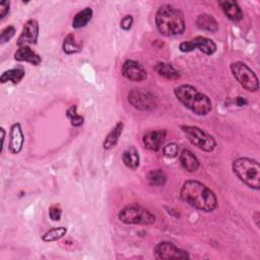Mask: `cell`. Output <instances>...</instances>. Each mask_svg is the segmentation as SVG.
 <instances>
[{"instance_id": "7a4b0ae2", "label": "cell", "mask_w": 260, "mask_h": 260, "mask_svg": "<svg viewBox=\"0 0 260 260\" xmlns=\"http://www.w3.org/2000/svg\"><path fill=\"white\" fill-rule=\"evenodd\" d=\"M155 25L157 30L166 37L182 35L186 28L183 12L170 4L158 8L155 14Z\"/></svg>"}, {"instance_id": "e0dca14e", "label": "cell", "mask_w": 260, "mask_h": 260, "mask_svg": "<svg viewBox=\"0 0 260 260\" xmlns=\"http://www.w3.org/2000/svg\"><path fill=\"white\" fill-rule=\"evenodd\" d=\"M190 41L192 42L194 49H198L205 55H212L216 51V44L206 37L197 36Z\"/></svg>"}, {"instance_id": "4dcf8cb0", "label": "cell", "mask_w": 260, "mask_h": 260, "mask_svg": "<svg viewBox=\"0 0 260 260\" xmlns=\"http://www.w3.org/2000/svg\"><path fill=\"white\" fill-rule=\"evenodd\" d=\"M132 24H133V17H132V15H129V14L125 15L120 21V26L124 30H129L131 28Z\"/></svg>"}, {"instance_id": "5bb4252c", "label": "cell", "mask_w": 260, "mask_h": 260, "mask_svg": "<svg viewBox=\"0 0 260 260\" xmlns=\"http://www.w3.org/2000/svg\"><path fill=\"white\" fill-rule=\"evenodd\" d=\"M219 7L221 8L224 15L233 21H240L243 18V11L237 1L225 0L218 2Z\"/></svg>"}, {"instance_id": "e575fe53", "label": "cell", "mask_w": 260, "mask_h": 260, "mask_svg": "<svg viewBox=\"0 0 260 260\" xmlns=\"http://www.w3.org/2000/svg\"><path fill=\"white\" fill-rule=\"evenodd\" d=\"M254 216H255L256 224H257V226H258V225H259V222H258V220H259V212H258V211H256V212H255V214H254Z\"/></svg>"}, {"instance_id": "ba28073f", "label": "cell", "mask_w": 260, "mask_h": 260, "mask_svg": "<svg viewBox=\"0 0 260 260\" xmlns=\"http://www.w3.org/2000/svg\"><path fill=\"white\" fill-rule=\"evenodd\" d=\"M128 102L132 107L140 111L151 110L156 105L153 93L143 88H133L128 92Z\"/></svg>"}, {"instance_id": "cb8c5ba5", "label": "cell", "mask_w": 260, "mask_h": 260, "mask_svg": "<svg viewBox=\"0 0 260 260\" xmlns=\"http://www.w3.org/2000/svg\"><path fill=\"white\" fill-rule=\"evenodd\" d=\"M149 185L154 187L164 186L167 183V175L162 170H151L146 174Z\"/></svg>"}, {"instance_id": "9c48e42d", "label": "cell", "mask_w": 260, "mask_h": 260, "mask_svg": "<svg viewBox=\"0 0 260 260\" xmlns=\"http://www.w3.org/2000/svg\"><path fill=\"white\" fill-rule=\"evenodd\" d=\"M153 255L156 259H188L187 251L178 248L171 242H160L153 248Z\"/></svg>"}, {"instance_id": "f1b7e54d", "label": "cell", "mask_w": 260, "mask_h": 260, "mask_svg": "<svg viewBox=\"0 0 260 260\" xmlns=\"http://www.w3.org/2000/svg\"><path fill=\"white\" fill-rule=\"evenodd\" d=\"M15 35V27L12 26V25H9V26H6L4 27L2 30H1V34H0V41H1V44H4L6 42H9L11 40V38Z\"/></svg>"}, {"instance_id": "484cf974", "label": "cell", "mask_w": 260, "mask_h": 260, "mask_svg": "<svg viewBox=\"0 0 260 260\" xmlns=\"http://www.w3.org/2000/svg\"><path fill=\"white\" fill-rule=\"evenodd\" d=\"M62 48L66 54H75L81 50V47L75 41V36L73 34H69L65 37Z\"/></svg>"}, {"instance_id": "d4e9b609", "label": "cell", "mask_w": 260, "mask_h": 260, "mask_svg": "<svg viewBox=\"0 0 260 260\" xmlns=\"http://www.w3.org/2000/svg\"><path fill=\"white\" fill-rule=\"evenodd\" d=\"M67 233V229L65 226H55L47 231L42 239L44 242H55L63 238Z\"/></svg>"}, {"instance_id": "8992f818", "label": "cell", "mask_w": 260, "mask_h": 260, "mask_svg": "<svg viewBox=\"0 0 260 260\" xmlns=\"http://www.w3.org/2000/svg\"><path fill=\"white\" fill-rule=\"evenodd\" d=\"M181 129L185 133L190 143L196 146L197 148L206 152H210L215 148L216 146L215 139L210 134L202 130L201 128L197 126L184 125L181 127Z\"/></svg>"}, {"instance_id": "ac0fdd59", "label": "cell", "mask_w": 260, "mask_h": 260, "mask_svg": "<svg viewBox=\"0 0 260 260\" xmlns=\"http://www.w3.org/2000/svg\"><path fill=\"white\" fill-rule=\"evenodd\" d=\"M196 24L200 29L206 30L209 32H216L218 30L217 21L212 15L208 13L199 14L196 19Z\"/></svg>"}, {"instance_id": "52a82bcc", "label": "cell", "mask_w": 260, "mask_h": 260, "mask_svg": "<svg viewBox=\"0 0 260 260\" xmlns=\"http://www.w3.org/2000/svg\"><path fill=\"white\" fill-rule=\"evenodd\" d=\"M231 71L237 81L248 91L259 89V80L255 72L245 63L236 61L231 63Z\"/></svg>"}, {"instance_id": "3957f363", "label": "cell", "mask_w": 260, "mask_h": 260, "mask_svg": "<svg viewBox=\"0 0 260 260\" xmlns=\"http://www.w3.org/2000/svg\"><path fill=\"white\" fill-rule=\"evenodd\" d=\"M174 92L178 101L195 115L205 116L212 109L210 99L190 84L179 85Z\"/></svg>"}, {"instance_id": "2e32d148", "label": "cell", "mask_w": 260, "mask_h": 260, "mask_svg": "<svg viewBox=\"0 0 260 260\" xmlns=\"http://www.w3.org/2000/svg\"><path fill=\"white\" fill-rule=\"evenodd\" d=\"M179 160L184 170L189 173L196 172L199 169L200 162L196 155L189 149H183L179 155Z\"/></svg>"}, {"instance_id": "4316f807", "label": "cell", "mask_w": 260, "mask_h": 260, "mask_svg": "<svg viewBox=\"0 0 260 260\" xmlns=\"http://www.w3.org/2000/svg\"><path fill=\"white\" fill-rule=\"evenodd\" d=\"M66 115H67V117H68V119H69V121H70V124H71L72 126H74V127H79V126H81V125L83 124V122H84V118H83L81 115H79V114L77 113V107H76L75 105L71 106V107L67 110Z\"/></svg>"}, {"instance_id": "9a60e30c", "label": "cell", "mask_w": 260, "mask_h": 260, "mask_svg": "<svg viewBox=\"0 0 260 260\" xmlns=\"http://www.w3.org/2000/svg\"><path fill=\"white\" fill-rule=\"evenodd\" d=\"M14 59L19 62H28L35 66H38L42 62V58L36 52H34L28 46L19 47L14 53Z\"/></svg>"}, {"instance_id": "83f0119b", "label": "cell", "mask_w": 260, "mask_h": 260, "mask_svg": "<svg viewBox=\"0 0 260 260\" xmlns=\"http://www.w3.org/2000/svg\"><path fill=\"white\" fill-rule=\"evenodd\" d=\"M162 153L165 156L169 157V158H174L178 155L179 153V147L176 143L172 142V143H169L167 144L166 146H164L162 148Z\"/></svg>"}, {"instance_id": "7402d4cb", "label": "cell", "mask_w": 260, "mask_h": 260, "mask_svg": "<svg viewBox=\"0 0 260 260\" xmlns=\"http://www.w3.org/2000/svg\"><path fill=\"white\" fill-rule=\"evenodd\" d=\"M93 11L90 7H85L82 10L78 11L73 19H72V26L74 28H81L84 27L92 18Z\"/></svg>"}, {"instance_id": "d6986e66", "label": "cell", "mask_w": 260, "mask_h": 260, "mask_svg": "<svg viewBox=\"0 0 260 260\" xmlns=\"http://www.w3.org/2000/svg\"><path fill=\"white\" fill-rule=\"evenodd\" d=\"M122 159L127 168L131 170H136L140 161L138 150L134 146L127 147L122 153Z\"/></svg>"}, {"instance_id": "5b68a950", "label": "cell", "mask_w": 260, "mask_h": 260, "mask_svg": "<svg viewBox=\"0 0 260 260\" xmlns=\"http://www.w3.org/2000/svg\"><path fill=\"white\" fill-rule=\"evenodd\" d=\"M118 217L126 224L150 225L155 222V215L148 209L137 204H130L123 207Z\"/></svg>"}, {"instance_id": "7c38bea8", "label": "cell", "mask_w": 260, "mask_h": 260, "mask_svg": "<svg viewBox=\"0 0 260 260\" xmlns=\"http://www.w3.org/2000/svg\"><path fill=\"white\" fill-rule=\"evenodd\" d=\"M166 136H167V131L165 129L150 130L143 135L142 142L147 149L152 151H157L160 149Z\"/></svg>"}, {"instance_id": "30bf717a", "label": "cell", "mask_w": 260, "mask_h": 260, "mask_svg": "<svg viewBox=\"0 0 260 260\" xmlns=\"http://www.w3.org/2000/svg\"><path fill=\"white\" fill-rule=\"evenodd\" d=\"M122 74L130 81H143L147 77V72L143 65L135 60H126L122 65Z\"/></svg>"}, {"instance_id": "1f68e13d", "label": "cell", "mask_w": 260, "mask_h": 260, "mask_svg": "<svg viewBox=\"0 0 260 260\" xmlns=\"http://www.w3.org/2000/svg\"><path fill=\"white\" fill-rule=\"evenodd\" d=\"M10 3L8 1H1L0 2V18H3L9 11Z\"/></svg>"}, {"instance_id": "d6a6232c", "label": "cell", "mask_w": 260, "mask_h": 260, "mask_svg": "<svg viewBox=\"0 0 260 260\" xmlns=\"http://www.w3.org/2000/svg\"><path fill=\"white\" fill-rule=\"evenodd\" d=\"M0 131H1V149H0V152H2L3 151V145H4V140H5V129L3 128V127H1V129H0Z\"/></svg>"}, {"instance_id": "ffe728a7", "label": "cell", "mask_w": 260, "mask_h": 260, "mask_svg": "<svg viewBox=\"0 0 260 260\" xmlns=\"http://www.w3.org/2000/svg\"><path fill=\"white\" fill-rule=\"evenodd\" d=\"M156 73L167 79H178L180 77V72L170 63L158 62L154 66Z\"/></svg>"}, {"instance_id": "6da1fadb", "label": "cell", "mask_w": 260, "mask_h": 260, "mask_svg": "<svg viewBox=\"0 0 260 260\" xmlns=\"http://www.w3.org/2000/svg\"><path fill=\"white\" fill-rule=\"evenodd\" d=\"M180 197L190 206L205 212H211L217 206L215 193L205 184L196 180H188L183 184Z\"/></svg>"}, {"instance_id": "603a6c76", "label": "cell", "mask_w": 260, "mask_h": 260, "mask_svg": "<svg viewBox=\"0 0 260 260\" xmlns=\"http://www.w3.org/2000/svg\"><path fill=\"white\" fill-rule=\"evenodd\" d=\"M24 75H25V71H24L23 68H21V67L12 68V69L4 71L1 74L0 81L2 83H5L7 81H11L12 83L16 84V83L21 81V79L24 77Z\"/></svg>"}, {"instance_id": "4fadbf2b", "label": "cell", "mask_w": 260, "mask_h": 260, "mask_svg": "<svg viewBox=\"0 0 260 260\" xmlns=\"http://www.w3.org/2000/svg\"><path fill=\"white\" fill-rule=\"evenodd\" d=\"M24 143V134L19 123H14L10 127L9 131V144L8 148L11 153L17 154L21 151Z\"/></svg>"}, {"instance_id": "44dd1931", "label": "cell", "mask_w": 260, "mask_h": 260, "mask_svg": "<svg viewBox=\"0 0 260 260\" xmlns=\"http://www.w3.org/2000/svg\"><path fill=\"white\" fill-rule=\"evenodd\" d=\"M123 128H124L123 122H118L115 125V127L109 132V134L106 136V138L103 142V147L105 149H111L117 144V142L122 134Z\"/></svg>"}, {"instance_id": "836d02e7", "label": "cell", "mask_w": 260, "mask_h": 260, "mask_svg": "<svg viewBox=\"0 0 260 260\" xmlns=\"http://www.w3.org/2000/svg\"><path fill=\"white\" fill-rule=\"evenodd\" d=\"M236 103H237V105H238L239 107H243V106L247 105L248 102H247L245 99H243L242 96H238L237 100H236Z\"/></svg>"}, {"instance_id": "277c9868", "label": "cell", "mask_w": 260, "mask_h": 260, "mask_svg": "<svg viewBox=\"0 0 260 260\" xmlns=\"http://www.w3.org/2000/svg\"><path fill=\"white\" fill-rule=\"evenodd\" d=\"M235 175L249 188L260 189V165L256 159L238 157L233 162Z\"/></svg>"}, {"instance_id": "f546056e", "label": "cell", "mask_w": 260, "mask_h": 260, "mask_svg": "<svg viewBox=\"0 0 260 260\" xmlns=\"http://www.w3.org/2000/svg\"><path fill=\"white\" fill-rule=\"evenodd\" d=\"M62 209L58 204H54L49 208V216L54 221H59L61 219Z\"/></svg>"}, {"instance_id": "8fae6325", "label": "cell", "mask_w": 260, "mask_h": 260, "mask_svg": "<svg viewBox=\"0 0 260 260\" xmlns=\"http://www.w3.org/2000/svg\"><path fill=\"white\" fill-rule=\"evenodd\" d=\"M38 38H39V23L36 19H29L24 23L16 44L18 47L37 44Z\"/></svg>"}]
</instances>
